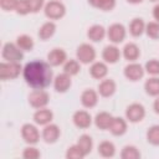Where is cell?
<instances>
[{
	"mask_svg": "<svg viewBox=\"0 0 159 159\" xmlns=\"http://www.w3.org/2000/svg\"><path fill=\"white\" fill-rule=\"evenodd\" d=\"M22 77L32 89H45L53 83V71L48 62L34 60L27 62L22 70Z\"/></svg>",
	"mask_w": 159,
	"mask_h": 159,
	"instance_id": "obj_1",
	"label": "cell"
},
{
	"mask_svg": "<svg viewBox=\"0 0 159 159\" xmlns=\"http://www.w3.org/2000/svg\"><path fill=\"white\" fill-rule=\"evenodd\" d=\"M43 14L51 21L61 20L66 15V6L60 0H51V1L46 2L45 7H43Z\"/></svg>",
	"mask_w": 159,
	"mask_h": 159,
	"instance_id": "obj_2",
	"label": "cell"
},
{
	"mask_svg": "<svg viewBox=\"0 0 159 159\" xmlns=\"http://www.w3.org/2000/svg\"><path fill=\"white\" fill-rule=\"evenodd\" d=\"M24 67H21L20 62H7L2 61L0 62V80L7 81V80H15L20 76Z\"/></svg>",
	"mask_w": 159,
	"mask_h": 159,
	"instance_id": "obj_3",
	"label": "cell"
},
{
	"mask_svg": "<svg viewBox=\"0 0 159 159\" xmlns=\"http://www.w3.org/2000/svg\"><path fill=\"white\" fill-rule=\"evenodd\" d=\"M1 57L7 62H21L24 60V51L16 45V42H5L1 50Z\"/></svg>",
	"mask_w": 159,
	"mask_h": 159,
	"instance_id": "obj_4",
	"label": "cell"
},
{
	"mask_svg": "<svg viewBox=\"0 0 159 159\" xmlns=\"http://www.w3.org/2000/svg\"><path fill=\"white\" fill-rule=\"evenodd\" d=\"M96 56H97L96 48H94L91 43H87V42L81 43V45L77 47V50H76V58H77L82 65L93 63V62L96 61Z\"/></svg>",
	"mask_w": 159,
	"mask_h": 159,
	"instance_id": "obj_5",
	"label": "cell"
},
{
	"mask_svg": "<svg viewBox=\"0 0 159 159\" xmlns=\"http://www.w3.org/2000/svg\"><path fill=\"white\" fill-rule=\"evenodd\" d=\"M27 101L35 109L45 108L50 103V94L45 89H32L27 96Z\"/></svg>",
	"mask_w": 159,
	"mask_h": 159,
	"instance_id": "obj_6",
	"label": "cell"
},
{
	"mask_svg": "<svg viewBox=\"0 0 159 159\" xmlns=\"http://www.w3.org/2000/svg\"><path fill=\"white\" fill-rule=\"evenodd\" d=\"M125 36H127V29L123 24L114 22L109 25V27L107 29V37L111 43H114V45L122 43L125 40Z\"/></svg>",
	"mask_w": 159,
	"mask_h": 159,
	"instance_id": "obj_7",
	"label": "cell"
},
{
	"mask_svg": "<svg viewBox=\"0 0 159 159\" xmlns=\"http://www.w3.org/2000/svg\"><path fill=\"white\" fill-rule=\"evenodd\" d=\"M125 119L129 123H139L145 117V108L142 103L134 102L125 108Z\"/></svg>",
	"mask_w": 159,
	"mask_h": 159,
	"instance_id": "obj_8",
	"label": "cell"
},
{
	"mask_svg": "<svg viewBox=\"0 0 159 159\" xmlns=\"http://www.w3.org/2000/svg\"><path fill=\"white\" fill-rule=\"evenodd\" d=\"M36 125L37 124L25 123L21 127V138L29 145H35L40 142V130L37 129Z\"/></svg>",
	"mask_w": 159,
	"mask_h": 159,
	"instance_id": "obj_9",
	"label": "cell"
},
{
	"mask_svg": "<svg viewBox=\"0 0 159 159\" xmlns=\"http://www.w3.org/2000/svg\"><path fill=\"white\" fill-rule=\"evenodd\" d=\"M123 75H124V77H125L128 81H130V82H138V81H140V80L144 77L145 70H144V67H143L140 63H138V62H129V63L124 67Z\"/></svg>",
	"mask_w": 159,
	"mask_h": 159,
	"instance_id": "obj_10",
	"label": "cell"
},
{
	"mask_svg": "<svg viewBox=\"0 0 159 159\" xmlns=\"http://www.w3.org/2000/svg\"><path fill=\"white\" fill-rule=\"evenodd\" d=\"M60 137H61V129L57 124H53V123L46 124L42 129V133H41V138L47 144L56 143L60 139Z\"/></svg>",
	"mask_w": 159,
	"mask_h": 159,
	"instance_id": "obj_11",
	"label": "cell"
},
{
	"mask_svg": "<svg viewBox=\"0 0 159 159\" xmlns=\"http://www.w3.org/2000/svg\"><path fill=\"white\" fill-rule=\"evenodd\" d=\"M120 56H122V51L114 43L107 45L102 50V60L107 65H114V63H117L120 60Z\"/></svg>",
	"mask_w": 159,
	"mask_h": 159,
	"instance_id": "obj_12",
	"label": "cell"
},
{
	"mask_svg": "<svg viewBox=\"0 0 159 159\" xmlns=\"http://www.w3.org/2000/svg\"><path fill=\"white\" fill-rule=\"evenodd\" d=\"M72 122H73V124L77 128H80V129H87V128H89L92 125L93 118L89 114V112H87L84 109H78V111H76L73 113Z\"/></svg>",
	"mask_w": 159,
	"mask_h": 159,
	"instance_id": "obj_13",
	"label": "cell"
},
{
	"mask_svg": "<svg viewBox=\"0 0 159 159\" xmlns=\"http://www.w3.org/2000/svg\"><path fill=\"white\" fill-rule=\"evenodd\" d=\"M52 84L57 93H66L72 86V76L67 75L66 72L58 73L55 76Z\"/></svg>",
	"mask_w": 159,
	"mask_h": 159,
	"instance_id": "obj_14",
	"label": "cell"
},
{
	"mask_svg": "<svg viewBox=\"0 0 159 159\" xmlns=\"http://www.w3.org/2000/svg\"><path fill=\"white\" fill-rule=\"evenodd\" d=\"M67 53L63 48L60 47H55L52 48L48 53H47V62L52 66V67H58V66H63L65 62L67 61Z\"/></svg>",
	"mask_w": 159,
	"mask_h": 159,
	"instance_id": "obj_15",
	"label": "cell"
},
{
	"mask_svg": "<svg viewBox=\"0 0 159 159\" xmlns=\"http://www.w3.org/2000/svg\"><path fill=\"white\" fill-rule=\"evenodd\" d=\"M117 91V83L112 78H103L101 80L98 87H97V92L101 97L103 98H109L112 97Z\"/></svg>",
	"mask_w": 159,
	"mask_h": 159,
	"instance_id": "obj_16",
	"label": "cell"
},
{
	"mask_svg": "<svg viewBox=\"0 0 159 159\" xmlns=\"http://www.w3.org/2000/svg\"><path fill=\"white\" fill-rule=\"evenodd\" d=\"M98 92L92 89V88H87L84 89L82 93H81V104L87 108V109H91V108H94L98 103Z\"/></svg>",
	"mask_w": 159,
	"mask_h": 159,
	"instance_id": "obj_17",
	"label": "cell"
},
{
	"mask_svg": "<svg viewBox=\"0 0 159 159\" xmlns=\"http://www.w3.org/2000/svg\"><path fill=\"white\" fill-rule=\"evenodd\" d=\"M89 75L94 80H103L108 75V65L104 61H94L89 66Z\"/></svg>",
	"mask_w": 159,
	"mask_h": 159,
	"instance_id": "obj_18",
	"label": "cell"
},
{
	"mask_svg": "<svg viewBox=\"0 0 159 159\" xmlns=\"http://www.w3.org/2000/svg\"><path fill=\"white\" fill-rule=\"evenodd\" d=\"M128 120L122 118V117H113V120L109 125V132L114 135V137H122L127 133L128 130Z\"/></svg>",
	"mask_w": 159,
	"mask_h": 159,
	"instance_id": "obj_19",
	"label": "cell"
},
{
	"mask_svg": "<svg viewBox=\"0 0 159 159\" xmlns=\"http://www.w3.org/2000/svg\"><path fill=\"white\" fill-rule=\"evenodd\" d=\"M35 124L37 125H42L45 127L46 124L51 123L52 119H53V112L48 108H40V109H36V112L34 113V117H32Z\"/></svg>",
	"mask_w": 159,
	"mask_h": 159,
	"instance_id": "obj_20",
	"label": "cell"
},
{
	"mask_svg": "<svg viewBox=\"0 0 159 159\" xmlns=\"http://www.w3.org/2000/svg\"><path fill=\"white\" fill-rule=\"evenodd\" d=\"M122 56L128 62H137V60H139V57H140V48L137 43L128 42L124 45V47L122 50Z\"/></svg>",
	"mask_w": 159,
	"mask_h": 159,
	"instance_id": "obj_21",
	"label": "cell"
},
{
	"mask_svg": "<svg viewBox=\"0 0 159 159\" xmlns=\"http://www.w3.org/2000/svg\"><path fill=\"white\" fill-rule=\"evenodd\" d=\"M106 36H107V29H104V26L99 24H94L89 26L87 30V37L92 42H101L104 40Z\"/></svg>",
	"mask_w": 159,
	"mask_h": 159,
	"instance_id": "obj_22",
	"label": "cell"
},
{
	"mask_svg": "<svg viewBox=\"0 0 159 159\" xmlns=\"http://www.w3.org/2000/svg\"><path fill=\"white\" fill-rule=\"evenodd\" d=\"M56 29L57 27H56V24L53 21H51V20L46 21V22H43L40 26V29L37 31V36H39V39L41 41H47V40H50L55 35Z\"/></svg>",
	"mask_w": 159,
	"mask_h": 159,
	"instance_id": "obj_23",
	"label": "cell"
},
{
	"mask_svg": "<svg viewBox=\"0 0 159 159\" xmlns=\"http://www.w3.org/2000/svg\"><path fill=\"white\" fill-rule=\"evenodd\" d=\"M112 120H113V116L109 112H99V113L96 114V117L93 119V123L98 129L108 130Z\"/></svg>",
	"mask_w": 159,
	"mask_h": 159,
	"instance_id": "obj_24",
	"label": "cell"
},
{
	"mask_svg": "<svg viewBox=\"0 0 159 159\" xmlns=\"http://www.w3.org/2000/svg\"><path fill=\"white\" fill-rule=\"evenodd\" d=\"M145 22L142 17H134L130 20L129 22V26H128V30H129V34L133 36V37H140L144 32H145Z\"/></svg>",
	"mask_w": 159,
	"mask_h": 159,
	"instance_id": "obj_25",
	"label": "cell"
},
{
	"mask_svg": "<svg viewBox=\"0 0 159 159\" xmlns=\"http://www.w3.org/2000/svg\"><path fill=\"white\" fill-rule=\"evenodd\" d=\"M97 152L102 158H113L116 155V145L109 140H103L98 144Z\"/></svg>",
	"mask_w": 159,
	"mask_h": 159,
	"instance_id": "obj_26",
	"label": "cell"
},
{
	"mask_svg": "<svg viewBox=\"0 0 159 159\" xmlns=\"http://www.w3.org/2000/svg\"><path fill=\"white\" fill-rule=\"evenodd\" d=\"M144 91L150 97L159 96V77L152 76L144 82Z\"/></svg>",
	"mask_w": 159,
	"mask_h": 159,
	"instance_id": "obj_27",
	"label": "cell"
},
{
	"mask_svg": "<svg viewBox=\"0 0 159 159\" xmlns=\"http://www.w3.org/2000/svg\"><path fill=\"white\" fill-rule=\"evenodd\" d=\"M16 45L20 47V50H22L24 52H30L34 50L35 47V42H34V39L26 34H22V35H19L16 37Z\"/></svg>",
	"mask_w": 159,
	"mask_h": 159,
	"instance_id": "obj_28",
	"label": "cell"
},
{
	"mask_svg": "<svg viewBox=\"0 0 159 159\" xmlns=\"http://www.w3.org/2000/svg\"><path fill=\"white\" fill-rule=\"evenodd\" d=\"M76 144L82 149V152L84 153L86 157H87V155L92 152V149H93V139H92V137L88 135V134H82V135H80V138L77 139V143H76Z\"/></svg>",
	"mask_w": 159,
	"mask_h": 159,
	"instance_id": "obj_29",
	"label": "cell"
},
{
	"mask_svg": "<svg viewBox=\"0 0 159 159\" xmlns=\"http://www.w3.org/2000/svg\"><path fill=\"white\" fill-rule=\"evenodd\" d=\"M142 154L139 149L135 145H124L120 150V158L122 159H140Z\"/></svg>",
	"mask_w": 159,
	"mask_h": 159,
	"instance_id": "obj_30",
	"label": "cell"
},
{
	"mask_svg": "<svg viewBox=\"0 0 159 159\" xmlns=\"http://www.w3.org/2000/svg\"><path fill=\"white\" fill-rule=\"evenodd\" d=\"M80 71H81V62L77 58L76 60L70 58L63 65V72H66L70 76H76L80 73Z\"/></svg>",
	"mask_w": 159,
	"mask_h": 159,
	"instance_id": "obj_31",
	"label": "cell"
},
{
	"mask_svg": "<svg viewBox=\"0 0 159 159\" xmlns=\"http://www.w3.org/2000/svg\"><path fill=\"white\" fill-rule=\"evenodd\" d=\"M145 138L150 145L159 147V124H154V125L149 127L147 130Z\"/></svg>",
	"mask_w": 159,
	"mask_h": 159,
	"instance_id": "obj_32",
	"label": "cell"
},
{
	"mask_svg": "<svg viewBox=\"0 0 159 159\" xmlns=\"http://www.w3.org/2000/svg\"><path fill=\"white\" fill-rule=\"evenodd\" d=\"M145 34L152 40H159V22L150 21L145 25Z\"/></svg>",
	"mask_w": 159,
	"mask_h": 159,
	"instance_id": "obj_33",
	"label": "cell"
},
{
	"mask_svg": "<svg viewBox=\"0 0 159 159\" xmlns=\"http://www.w3.org/2000/svg\"><path fill=\"white\" fill-rule=\"evenodd\" d=\"M84 157H86L84 153L82 152V149L77 144L68 147L66 150V158L67 159H83Z\"/></svg>",
	"mask_w": 159,
	"mask_h": 159,
	"instance_id": "obj_34",
	"label": "cell"
},
{
	"mask_svg": "<svg viewBox=\"0 0 159 159\" xmlns=\"http://www.w3.org/2000/svg\"><path fill=\"white\" fill-rule=\"evenodd\" d=\"M144 70L150 76H158L159 75V61L155 58L147 61L144 65Z\"/></svg>",
	"mask_w": 159,
	"mask_h": 159,
	"instance_id": "obj_35",
	"label": "cell"
},
{
	"mask_svg": "<svg viewBox=\"0 0 159 159\" xmlns=\"http://www.w3.org/2000/svg\"><path fill=\"white\" fill-rule=\"evenodd\" d=\"M15 12L17 15H21V16H25V15H29L30 12H32L31 6L29 4V0H19L16 9H15Z\"/></svg>",
	"mask_w": 159,
	"mask_h": 159,
	"instance_id": "obj_36",
	"label": "cell"
},
{
	"mask_svg": "<svg viewBox=\"0 0 159 159\" xmlns=\"http://www.w3.org/2000/svg\"><path fill=\"white\" fill-rule=\"evenodd\" d=\"M40 157H41L40 150L34 145H29L22 150V158L24 159H39Z\"/></svg>",
	"mask_w": 159,
	"mask_h": 159,
	"instance_id": "obj_37",
	"label": "cell"
},
{
	"mask_svg": "<svg viewBox=\"0 0 159 159\" xmlns=\"http://www.w3.org/2000/svg\"><path fill=\"white\" fill-rule=\"evenodd\" d=\"M19 0H0V7L4 11H15Z\"/></svg>",
	"mask_w": 159,
	"mask_h": 159,
	"instance_id": "obj_38",
	"label": "cell"
},
{
	"mask_svg": "<svg viewBox=\"0 0 159 159\" xmlns=\"http://www.w3.org/2000/svg\"><path fill=\"white\" fill-rule=\"evenodd\" d=\"M29 4L31 6L32 14H37L40 10H43V7L46 5L45 0H29Z\"/></svg>",
	"mask_w": 159,
	"mask_h": 159,
	"instance_id": "obj_39",
	"label": "cell"
},
{
	"mask_svg": "<svg viewBox=\"0 0 159 159\" xmlns=\"http://www.w3.org/2000/svg\"><path fill=\"white\" fill-rule=\"evenodd\" d=\"M117 5V0H102L99 10L102 11H112Z\"/></svg>",
	"mask_w": 159,
	"mask_h": 159,
	"instance_id": "obj_40",
	"label": "cell"
},
{
	"mask_svg": "<svg viewBox=\"0 0 159 159\" xmlns=\"http://www.w3.org/2000/svg\"><path fill=\"white\" fill-rule=\"evenodd\" d=\"M153 17L157 22H159V4H157L154 7H153Z\"/></svg>",
	"mask_w": 159,
	"mask_h": 159,
	"instance_id": "obj_41",
	"label": "cell"
},
{
	"mask_svg": "<svg viewBox=\"0 0 159 159\" xmlns=\"http://www.w3.org/2000/svg\"><path fill=\"white\" fill-rule=\"evenodd\" d=\"M87 2L92 6V7H96V9H99V6H101V2H102V0H87Z\"/></svg>",
	"mask_w": 159,
	"mask_h": 159,
	"instance_id": "obj_42",
	"label": "cell"
},
{
	"mask_svg": "<svg viewBox=\"0 0 159 159\" xmlns=\"http://www.w3.org/2000/svg\"><path fill=\"white\" fill-rule=\"evenodd\" d=\"M153 109H154V112H155L157 114H159V96H158V97H155V99H154Z\"/></svg>",
	"mask_w": 159,
	"mask_h": 159,
	"instance_id": "obj_43",
	"label": "cell"
},
{
	"mask_svg": "<svg viewBox=\"0 0 159 159\" xmlns=\"http://www.w3.org/2000/svg\"><path fill=\"white\" fill-rule=\"evenodd\" d=\"M127 2H129L132 5H137V4H142L143 0H127Z\"/></svg>",
	"mask_w": 159,
	"mask_h": 159,
	"instance_id": "obj_44",
	"label": "cell"
},
{
	"mask_svg": "<svg viewBox=\"0 0 159 159\" xmlns=\"http://www.w3.org/2000/svg\"><path fill=\"white\" fill-rule=\"evenodd\" d=\"M149 1H153V2H157V1H159V0H149Z\"/></svg>",
	"mask_w": 159,
	"mask_h": 159,
	"instance_id": "obj_45",
	"label": "cell"
}]
</instances>
